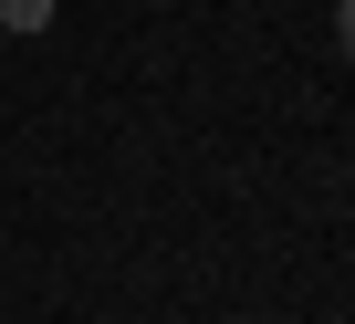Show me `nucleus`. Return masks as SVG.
<instances>
[{"label": "nucleus", "mask_w": 355, "mask_h": 324, "mask_svg": "<svg viewBox=\"0 0 355 324\" xmlns=\"http://www.w3.org/2000/svg\"><path fill=\"white\" fill-rule=\"evenodd\" d=\"M0 22H11V32H42V22H53V0H0Z\"/></svg>", "instance_id": "1"}, {"label": "nucleus", "mask_w": 355, "mask_h": 324, "mask_svg": "<svg viewBox=\"0 0 355 324\" xmlns=\"http://www.w3.org/2000/svg\"><path fill=\"white\" fill-rule=\"evenodd\" d=\"M334 53L355 63V0H334Z\"/></svg>", "instance_id": "2"}]
</instances>
